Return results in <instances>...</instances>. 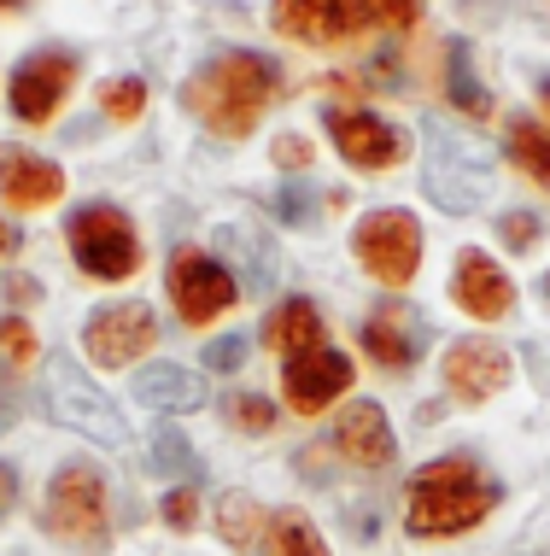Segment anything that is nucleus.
I'll use <instances>...</instances> for the list:
<instances>
[{
  "mask_svg": "<svg viewBox=\"0 0 550 556\" xmlns=\"http://www.w3.org/2000/svg\"><path fill=\"white\" fill-rule=\"evenodd\" d=\"M270 100H276V65L264 53H246V48L205 59L182 83V106L212 135H222V141H241V135L258 129Z\"/></svg>",
  "mask_w": 550,
  "mask_h": 556,
  "instance_id": "obj_1",
  "label": "nucleus"
},
{
  "mask_svg": "<svg viewBox=\"0 0 550 556\" xmlns=\"http://www.w3.org/2000/svg\"><path fill=\"white\" fill-rule=\"evenodd\" d=\"M270 18L293 41H346L369 24L363 0H276Z\"/></svg>",
  "mask_w": 550,
  "mask_h": 556,
  "instance_id": "obj_16",
  "label": "nucleus"
},
{
  "mask_svg": "<svg viewBox=\"0 0 550 556\" xmlns=\"http://www.w3.org/2000/svg\"><path fill=\"white\" fill-rule=\"evenodd\" d=\"M351 252L381 288H410L422 269V223L410 212H369L351 229Z\"/></svg>",
  "mask_w": 550,
  "mask_h": 556,
  "instance_id": "obj_7",
  "label": "nucleus"
},
{
  "mask_svg": "<svg viewBox=\"0 0 550 556\" xmlns=\"http://www.w3.org/2000/svg\"><path fill=\"white\" fill-rule=\"evenodd\" d=\"M545 299H550V269H545Z\"/></svg>",
  "mask_w": 550,
  "mask_h": 556,
  "instance_id": "obj_41",
  "label": "nucleus"
},
{
  "mask_svg": "<svg viewBox=\"0 0 550 556\" xmlns=\"http://www.w3.org/2000/svg\"><path fill=\"white\" fill-rule=\"evenodd\" d=\"M165 288H170L176 317H182L188 328H212L222 311H229L234 299H241V276H234L229 264H217L212 252L182 247V252H170Z\"/></svg>",
  "mask_w": 550,
  "mask_h": 556,
  "instance_id": "obj_6",
  "label": "nucleus"
},
{
  "mask_svg": "<svg viewBox=\"0 0 550 556\" xmlns=\"http://www.w3.org/2000/svg\"><path fill=\"white\" fill-rule=\"evenodd\" d=\"M153 340H158V317L141 299L100 305L94 317L82 323V352H88V364H100V369H129Z\"/></svg>",
  "mask_w": 550,
  "mask_h": 556,
  "instance_id": "obj_8",
  "label": "nucleus"
},
{
  "mask_svg": "<svg viewBox=\"0 0 550 556\" xmlns=\"http://www.w3.org/2000/svg\"><path fill=\"white\" fill-rule=\"evenodd\" d=\"M363 12H369V24H381V29H410L415 12H422V0H363Z\"/></svg>",
  "mask_w": 550,
  "mask_h": 556,
  "instance_id": "obj_32",
  "label": "nucleus"
},
{
  "mask_svg": "<svg viewBox=\"0 0 550 556\" xmlns=\"http://www.w3.org/2000/svg\"><path fill=\"white\" fill-rule=\"evenodd\" d=\"M153 469L170 475V480H182V486H193V480L205 475V463H200V451L182 440V428H158L153 433Z\"/></svg>",
  "mask_w": 550,
  "mask_h": 556,
  "instance_id": "obj_24",
  "label": "nucleus"
},
{
  "mask_svg": "<svg viewBox=\"0 0 550 556\" xmlns=\"http://www.w3.org/2000/svg\"><path fill=\"white\" fill-rule=\"evenodd\" d=\"M427 193L445 212H481L486 200V159L457 147L439 124L427 129Z\"/></svg>",
  "mask_w": 550,
  "mask_h": 556,
  "instance_id": "obj_10",
  "label": "nucleus"
},
{
  "mask_svg": "<svg viewBox=\"0 0 550 556\" xmlns=\"http://www.w3.org/2000/svg\"><path fill=\"white\" fill-rule=\"evenodd\" d=\"M258 334L281 357H305V352H317V345H329L322 340V311L310 305V299H281L270 317H264Z\"/></svg>",
  "mask_w": 550,
  "mask_h": 556,
  "instance_id": "obj_20",
  "label": "nucleus"
},
{
  "mask_svg": "<svg viewBox=\"0 0 550 556\" xmlns=\"http://www.w3.org/2000/svg\"><path fill=\"white\" fill-rule=\"evenodd\" d=\"M136 399L146 404V410H158V416H188V410L205 404V381L193 369H182V364H146L136 375Z\"/></svg>",
  "mask_w": 550,
  "mask_h": 556,
  "instance_id": "obj_19",
  "label": "nucleus"
},
{
  "mask_svg": "<svg viewBox=\"0 0 550 556\" xmlns=\"http://www.w3.org/2000/svg\"><path fill=\"white\" fill-rule=\"evenodd\" d=\"M439 381L457 404H486L510 387V352L498 340H457L439 364Z\"/></svg>",
  "mask_w": 550,
  "mask_h": 556,
  "instance_id": "obj_12",
  "label": "nucleus"
},
{
  "mask_svg": "<svg viewBox=\"0 0 550 556\" xmlns=\"http://www.w3.org/2000/svg\"><path fill=\"white\" fill-rule=\"evenodd\" d=\"M539 100H545V112H550V77L539 83Z\"/></svg>",
  "mask_w": 550,
  "mask_h": 556,
  "instance_id": "obj_39",
  "label": "nucleus"
},
{
  "mask_svg": "<svg viewBox=\"0 0 550 556\" xmlns=\"http://www.w3.org/2000/svg\"><path fill=\"white\" fill-rule=\"evenodd\" d=\"M363 352H369V364H381V369H393V375H405L415 369V357L427 352V323L415 317L410 305H398V299H386L381 311H369V323H363Z\"/></svg>",
  "mask_w": 550,
  "mask_h": 556,
  "instance_id": "obj_14",
  "label": "nucleus"
},
{
  "mask_svg": "<svg viewBox=\"0 0 550 556\" xmlns=\"http://www.w3.org/2000/svg\"><path fill=\"white\" fill-rule=\"evenodd\" d=\"M317 217H322V193L317 188H305V182L276 188V223H287V229H310Z\"/></svg>",
  "mask_w": 550,
  "mask_h": 556,
  "instance_id": "obj_27",
  "label": "nucleus"
},
{
  "mask_svg": "<svg viewBox=\"0 0 550 556\" xmlns=\"http://www.w3.org/2000/svg\"><path fill=\"white\" fill-rule=\"evenodd\" d=\"M65 240H71L77 269L94 281H129L141 269L136 223L117 212V205H77V212L65 217Z\"/></svg>",
  "mask_w": 550,
  "mask_h": 556,
  "instance_id": "obj_4",
  "label": "nucleus"
},
{
  "mask_svg": "<svg viewBox=\"0 0 550 556\" xmlns=\"http://www.w3.org/2000/svg\"><path fill=\"white\" fill-rule=\"evenodd\" d=\"M12 509H18V469H12V463H0V521H7Z\"/></svg>",
  "mask_w": 550,
  "mask_h": 556,
  "instance_id": "obj_35",
  "label": "nucleus"
},
{
  "mask_svg": "<svg viewBox=\"0 0 550 556\" xmlns=\"http://www.w3.org/2000/svg\"><path fill=\"white\" fill-rule=\"evenodd\" d=\"M498 235H503V247H510V252H533V247H539V235H545V223L533 212H503Z\"/></svg>",
  "mask_w": 550,
  "mask_h": 556,
  "instance_id": "obj_30",
  "label": "nucleus"
},
{
  "mask_svg": "<svg viewBox=\"0 0 550 556\" xmlns=\"http://www.w3.org/2000/svg\"><path fill=\"white\" fill-rule=\"evenodd\" d=\"M498 504H503V486L486 480L474 457H439L427 469H415L410 480L405 528L415 539H457V533L481 528Z\"/></svg>",
  "mask_w": 550,
  "mask_h": 556,
  "instance_id": "obj_2",
  "label": "nucleus"
},
{
  "mask_svg": "<svg viewBox=\"0 0 550 556\" xmlns=\"http://www.w3.org/2000/svg\"><path fill=\"white\" fill-rule=\"evenodd\" d=\"M217 533H222V545L252 551L264 533H270V509L252 498V492H229V498L217 504Z\"/></svg>",
  "mask_w": 550,
  "mask_h": 556,
  "instance_id": "obj_22",
  "label": "nucleus"
},
{
  "mask_svg": "<svg viewBox=\"0 0 550 556\" xmlns=\"http://www.w3.org/2000/svg\"><path fill=\"white\" fill-rule=\"evenodd\" d=\"M100 106H106L112 124H136V117L146 112V83L141 77H117L100 88Z\"/></svg>",
  "mask_w": 550,
  "mask_h": 556,
  "instance_id": "obj_29",
  "label": "nucleus"
},
{
  "mask_svg": "<svg viewBox=\"0 0 550 556\" xmlns=\"http://www.w3.org/2000/svg\"><path fill=\"white\" fill-rule=\"evenodd\" d=\"M246 364V334H222L205 345V369H217V375H234Z\"/></svg>",
  "mask_w": 550,
  "mask_h": 556,
  "instance_id": "obj_33",
  "label": "nucleus"
},
{
  "mask_svg": "<svg viewBox=\"0 0 550 556\" xmlns=\"http://www.w3.org/2000/svg\"><path fill=\"white\" fill-rule=\"evenodd\" d=\"M445 94H451V106L463 117H493V94H486L481 77H474L469 41H451V48H445Z\"/></svg>",
  "mask_w": 550,
  "mask_h": 556,
  "instance_id": "obj_21",
  "label": "nucleus"
},
{
  "mask_svg": "<svg viewBox=\"0 0 550 556\" xmlns=\"http://www.w3.org/2000/svg\"><path fill=\"white\" fill-rule=\"evenodd\" d=\"M222 416H229V428H241V433H270L276 428V399H264V393H229Z\"/></svg>",
  "mask_w": 550,
  "mask_h": 556,
  "instance_id": "obj_28",
  "label": "nucleus"
},
{
  "mask_svg": "<svg viewBox=\"0 0 550 556\" xmlns=\"http://www.w3.org/2000/svg\"><path fill=\"white\" fill-rule=\"evenodd\" d=\"M270 533H276V556H329L322 533L310 528L299 509H276V516H270Z\"/></svg>",
  "mask_w": 550,
  "mask_h": 556,
  "instance_id": "obj_25",
  "label": "nucleus"
},
{
  "mask_svg": "<svg viewBox=\"0 0 550 556\" xmlns=\"http://www.w3.org/2000/svg\"><path fill=\"white\" fill-rule=\"evenodd\" d=\"M329 135L340 147V159L351 164V170H393V164H405V135H398L386 117L375 112H351V106H334L329 112Z\"/></svg>",
  "mask_w": 550,
  "mask_h": 556,
  "instance_id": "obj_11",
  "label": "nucleus"
},
{
  "mask_svg": "<svg viewBox=\"0 0 550 556\" xmlns=\"http://www.w3.org/2000/svg\"><path fill=\"white\" fill-rule=\"evenodd\" d=\"M59 193H65V170H59L53 159L24 153V147H7V153H0V200H7L12 212H41Z\"/></svg>",
  "mask_w": 550,
  "mask_h": 556,
  "instance_id": "obj_18",
  "label": "nucleus"
},
{
  "mask_svg": "<svg viewBox=\"0 0 550 556\" xmlns=\"http://www.w3.org/2000/svg\"><path fill=\"white\" fill-rule=\"evenodd\" d=\"M48 533L65 545H106L112 516H106V469H94L88 457L59 463L48 480Z\"/></svg>",
  "mask_w": 550,
  "mask_h": 556,
  "instance_id": "obj_3",
  "label": "nucleus"
},
{
  "mask_svg": "<svg viewBox=\"0 0 550 556\" xmlns=\"http://www.w3.org/2000/svg\"><path fill=\"white\" fill-rule=\"evenodd\" d=\"M276 164L305 170V164H310V141H299V135H281V141H276Z\"/></svg>",
  "mask_w": 550,
  "mask_h": 556,
  "instance_id": "obj_34",
  "label": "nucleus"
},
{
  "mask_svg": "<svg viewBox=\"0 0 550 556\" xmlns=\"http://www.w3.org/2000/svg\"><path fill=\"white\" fill-rule=\"evenodd\" d=\"M36 357H41V345H36V334H29V323L24 317H0V375L36 369Z\"/></svg>",
  "mask_w": 550,
  "mask_h": 556,
  "instance_id": "obj_26",
  "label": "nucleus"
},
{
  "mask_svg": "<svg viewBox=\"0 0 550 556\" xmlns=\"http://www.w3.org/2000/svg\"><path fill=\"white\" fill-rule=\"evenodd\" d=\"M451 299H457L463 317L498 323V317H510L515 288H510V276H503L481 247H463V252H457V264H451Z\"/></svg>",
  "mask_w": 550,
  "mask_h": 556,
  "instance_id": "obj_15",
  "label": "nucleus"
},
{
  "mask_svg": "<svg viewBox=\"0 0 550 556\" xmlns=\"http://www.w3.org/2000/svg\"><path fill=\"white\" fill-rule=\"evenodd\" d=\"M7 299L12 305H29V299H41V281L36 276H7Z\"/></svg>",
  "mask_w": 550,
  "mask_h": 556,
  "instance_id": "obj_36",
  "label": "nucleus"
},
{
  "mask_svg": "<svg viewBox=\"0 0 550 556\" xmlns=\"http://www.w3.org/2000/svg\"><path fill=\"white\" fill-rule=\"evenodd\" d=\"M18 410H24V404H18V393H0V433H7L12 422H18Z\"/></svg>",
  "mask_w": 550,
  "mask_h": 556,
  "instance_id": "obj_37",
  "label": "nucleus"
},
{
  "mask_svg": "<svg viewBox=\"0 0 550 556\" xmlns=\"http://www.w3.org/2000/svg\"><path fill=\"white\" fill-rule=\"evenodd\" d=\"M71 83H77V53L41 48V53L18 59V71H12V83H7V106L18 124H48L59 112V100L71 94Z\"/></svg>",
  "mask_w": 550,
  "mask_h": 556,
  "instance_id": "obj_9",
  "label": "nucleus"
},
{
  "mask_svg": "<svg viewBox=\"0 0 550 556\" xmlns=\"http://www.w3.org/2000/svg\"><path fill=\"white\" fill-rule=\"evenodd\" d=\"M41 375H48V416L59 428H71V433H88L94 445H124V410L100 393L94 381L77 369V357H65V352H53L48 364H41Z\"/></svg>",
  "mask_w": 550,
  "mask_h": 556,
  "instance_id": "obj_5",
  "label": "nucleus"
},
{
  "mask_svg": "<svg viewBox=\"0 0 550 556\" xmlns=\"http://www.w3.org/2000/svg\"><path fill=\"white\" fill-rule=\"evenodd\" d=\"M346 387H351V357H340L334 345H317V352H305V357H287V369H281L287 410H299V416H322Z\"/></svg>",
  "mask_w": 550,
  "mask_h": 556,
  "instance_id": "obj_13",
  "label": "nucleus"
},
{
  "mask_svg": "<svg viewBox=\"0 0 550 556\" xmlns=\"http://www.w3.org/2000/svg\"><path fill=\"white\" fill-rule=\"evenodd\" d=\"M158 516H165V528L188 533L193 521H200V492H193V486H170L165 504H158Z\"/></svg>",
  "mask_w": 550,
  "mask_h": 556,
  "instance_id": "obj_31",
  "label": "nucleus"
},
{
  "mask_svg": "<svg viewBox=\"0 0 550 556\" xmlns=\"http://www.w3.org/2000/svg\"><path fill=\"white\" fill-rule=\"evenodd\" d=\"M12 7H18V0H0V12H12Z\"/></svg>",
  "mask_w": 550,
  "mask_h": 556,
  "instance_id": "obj_40",
  "label": "nucleus"
},
{
  "mask_svg": "<svg viewBox=\"0 0 550 556\" xmlns=\"http://www.w3.org/2000/svg\"><path fill=\"white\" fill-rule=\"evenodd\" d=\"M334 451L351 463V469H393L398 440H393V422H386V410H381L375 399H358V404H346V410H340Z\"/></svg>",
  "mask_w": 550,
  "mask_h": 556,
  "instance_id": "obj_17",
  "label": "nucleus"
},
{
  "mask_svg": "<svg viewBox=\"0 0 550 556\" xmlns=\"http://www.w3.org/2000/svg\"><path fill=\"white\" fill-rule=\"evenodd\" d=\"M510 159L515 170H527L539 188H550V129L533 117H510Z\"/></svg>",
  "mask_w": 550,
  "mask_h": 556,
  "instance_id": "obj_23",
  "label": "nucleus"
},
{
  "mask_svg": "<svg viewBox=\"0 0 550 556\" xmlns=\"http://www.w3.org/2000/svg\"><path fill=\"white\" fill-rule=\"evenodd\" d=\"M12 252H18V229H12L7 217H0V258H12Z\"/></svg>",
  "mask_w": 550,
  "mask_h": 556,
  "instance_id": "obj_38",
  "label": "nucleus"
}]
</instances>
